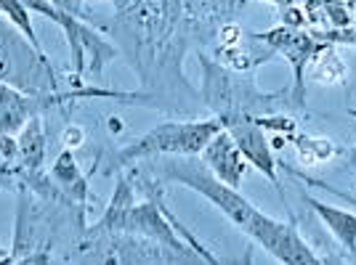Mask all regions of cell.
Wrapping results in <instances>:
<instances>
[{"mask_svg": "<svg viewBox=\"0 0 356 265\" xmlns=\"http://www.w3.org/2000/svg\"><path fill=\"white\" fill-rule=\"evenodd\" d=\"M223 130H229V135L234 138V144L239 146L242 157L248 160L250 167H255L264 178L271 180V186L282 194V183H280V173H277V160H274V151L271 144L264 135V128L255 122V117H229L221 119Z\"/></svg>", "mask_w": 356, "mask_h": 265, "instance_id": "ba28073f", "label": "cell"}, {"mask_svg": "<svg viewBox=\"0 0 356 265\" xmlns=\"http://www.w3.org/2000/svg\"><path fill=\"white\" fill-rule=\"evenodd\" d=\"M0 83L40 96L59 93V80L51 69L45 51H38L3 14H0Z\"/></svg>", "mask_w": 356, "mask_h": 265, "instance_id": "5b68a950", "label": "cell"}, {"mask_svg": "<svg viewBox=\"0 0 356 265\" xmlns=\"http://www.w3.org/2000/svg\"><path fill=\"white\" fill-rule=\"evenodd\" d=\"M51 6H56L59 11L64 14H72V16H83V3L86 0H48Z\"/></svg>", "mask_w": 356, "mask_h": 265, "instance_id": "5bb4252c", "label": "cell"}, {"mask_svg": "<svg viewBox=\"0 0 356 265\" xmlns=\"http://www.w3.org/2000/svg\"><path fill=\"white\" fill-rule=\"evenodd\" d=\"M112 30L125 45L134 72L149 85L152 72L181 74V56L192 40L189 24L181 11V0H112Z\"/></svg>", "mask_w": 356, "mask_h": 265, "instance_id": "7a4b0ae2", "label": "cell"}, {"mask_svg": "<svg viewBox=\"0 0 356 265\" xmlns=\"http://www.w3.org/2000/svg\"><path fill=\"white\" fill-rule=\"evenodd\" d=\"M48 180H51V186H54L67 202L88 210V199H90L88 180L80 173L77 160H74V154L70 146L64 148L59 157L54 160V167H51V173H48Z\"/></svg>", "mask_w": 356, "mask_h": 265, "instance_id": "8fae6325", "label": "cell"}, {"mask_svg": "<svg viewBox=\"0 0 356 265\" xmlns=\"http://www.w3.org/2000/svg\"><path fill=\"white\" fill-rule=\"evenodd\" d=\"M93 231H125L154 239L170 250L186 255L192 263H218L181 223L168 212L160 199L136 202L134 183L128 178H118V189L112 194L104 215L90 225Z\"/></svg>", "mask_w": 356, "mask_h": 265, "instance_id": "3957f363", "label": "cell"}, {"mask_svg": "<svg viewBox=\"0 0 356 265\" xmlns=\"http://www.w3.org/2000/svg\"><path fill=\"white\" fill-rule=\"evenodd\" d=\"M306 205L312 207V212L322 221L327 231L332 234V239L341 244L348 255H356V215L351 210H343V207L327 205V202H319L314 196H303Z\"/></svg>", "mask_w": 356, "mask_h": 265, "instance_id": "7c38bea8", "label": "cell"}, {"mask_svg": "<svg viewBox=\"0 0 356 265\" xmlns=\"http://www.w3.org/2000/svg\"><path fill=\"white\" fill-rule=\"evenodd\" d=\"M248 0H181V11L194 35H216L229 27Z\"/></svg>", "mask_w": 356, "mask_h": 265, "instance_id": "30bf717a", "label": "cell"}, {"mask_svg": "<svg viewBox=\"0 0 356 265\" xmlns=\"http://www.w3.org/2000/svg\"><path fill=\"white\" fill-rule=\"evenodd\" d=\"M0 14L6 16L16 30H22V35H24L38 51H43V45H40V40H38V32H35V27H32V16H30L32 11L27 8L24 0H0Z\"/></svg>", "mask_w": 356, "mask_h": 265, "instance_id": "4fadbf2b", "label": "cell"}, {"mask_svg": "<svg viewBox=\"0 0 356 265\" xmlns=\"http://www.w3.org/2000/svg\"><path fill=\"white\" fill-rule=\"evenodd\" d=\"M271 3H280V6H284V3H290V0H271Z\"/></svg>", "mask_w": 356, "mask_h": 265, "instance_id": "e0dca14e", "label": "cell"}, {"mask_svg": "<svg viewBox=\"0 0 356 265\" xmlns=\"http://www.w3.org/2000/svg\"><path fill=\"white\" fill-rule=\"evenodd\" d=\"M154 176L168 183H181L194 194L205 196L210 205H216L229 221L237 225L242 234H248L268 252L274 260L287 265H319L325 263L316 252L306 244V239L298 234L290 223L274 221L271 215L261 212L250 205L239 189L226 186L223 180L210 173L200 154H170V157H154Z\"/></svg>", "mask_w": 356, "mask_h": 265, "instance_id": "6da1fadb", "label": "cell"}, {"mask_svg": "<svg viewBox=\"0 0 356 265\" xmlns=\"http://www.w3.org/2000/svg\"><path fill=\"white\" fill-rule=\"evenodd\" d=\"M77 93H27V90L0 83V138H16L22 128L35 114H43V109L59 101H67ZM86 96V93H83Z\"/></svg>", "mask_w": 356, "mask_h": 265, "instance_id": "52a82bcc", "label": "cell"}, {"mask_svg": "<svg viewBox=\"0 0 356 265\" xmlns=\"http://www.w3.org/2000/svg\"><path fill=\"white\" fill-rule=\"evenodd\" d=\"M24 3L30 11L48 16L64 32L70 51H72V85H80L86 72H93V77H102L104 67L118 53L115 45L106 43L99 32H93V27L83 22V16L64 14L56 6H51L48 0H24Z\"/></svg>", "mask_w": 356, "mask_h": 265, "instance_id": "8992f818", "label": "cell"}, {"mask_svg": "<svg viewBox=\"0 0 356 265\" xmlns=\"http://www.w3.org/2000/svg\"><path fill=\"white\" fill-rule=\"evenodd\" d=\"M346 167L356 176V146L351 151H346Z\"/></svg>", "mask_w": 356, "mask_h": 265, "instance_id": "9a60e30c", "label": "cell"}, {"mask_svg": "<svg viewBox=\"0 0 356 265\" xmlns=\"http://www.w3.org/2000/svg\"><path fill=\"white\" fill-rule=\"evenodd\" d=\"M221 119H189V122H163L157 128L136 138L134 144L122 146L115 154L118 167H128L134 162L154 160V157H170V154H200L205 144L221 130Z\"/></svg>", "mask_w": 356, "mask_h": 265, "instance_id": "277c9868", "label": "cell"}, {"mask_svg": "<svg viewBox=\"0 0 356 265\" xmlns=\"http://www.w3.org/2000/svg\"><path fill=\"white\" fill-rule=\"evenodd\" d=\"M202 162L210 167V173L223 180L226 186L232 189H239L242 180H245V173H248V160L242 157L239 146L234 144V138L229 135V130H218L213 138H210L205 148L200 151Z\"/></svg>", "mask_w": 356, "mask_h": 265, "instance_id": "9c48e42d", "label": "cell"}, {"mask_svg": "<svg viewBox=\"0 0 356 265\" xmlns=\"http://www.w3.org/2000/svg\"><path fill=\"white\" fill-rule=\"evenodd\" d=\"M6 257H8V250H6V247H3V244H0V263H3V260H6Z\"/></svg>", "mask_w": 356, "mask_h": 265, "instance_id": "2e32d148", "label": "cell"}]
</instances>
